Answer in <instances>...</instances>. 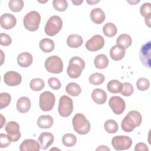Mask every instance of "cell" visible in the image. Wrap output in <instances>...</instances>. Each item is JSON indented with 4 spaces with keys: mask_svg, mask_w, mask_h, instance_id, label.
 I'll return each instance as SVG.
<instances>
[{
    "mask_svg": "<svg viewBox=\"0 0 151 151\" xmlns=\"http://www.w3.org/2000/svg\"><path fill=\"white\" fill-rule=\"evenodd\" d=\"M141 114L136 110L129 111L122 121L121 127L125 132H131L142 123Z\"/></svg>",
    "mask_w": 151,
    "mask_h": 151,
    "instance_id": "6da1fadb",
    "label": "cell"
},
{
    "mask_svg": "<svg viewBox=\"0 0 151 151\" xmlns=\"http://www.w3.org/2000/svg\"><path fill=\"white\" fill-rule=\"evenodd\" d=\"M85 67L84 61L79 57H73L69 61L67 69L68 76L71 78H78Z\"/></svg>",
    "mask_w": 151,
    "mask_h": 151,
    "instance_id": "7a4b0ae2",
    "label": "cell"
},
{
    "mask_svg": "<svg viewBox=\"0 0 151 151\" xmlns=\"http://www.w3.org/2000/svg\"><path fill=\"white\" fill-rule=\"evenodd\" d=\"M74 130L80 134H86L90 130V123L82 113L76 114L72 120Z\"/></svg>",
    "mask_w": 151,
    "mask_h": 151,
    "instance_id": "3957f363",
    "label": "cell"
},
{
    "mask_svg": "<svg viewBox=\"0 0 151 151\" xmlns=\"http://www.w3.org/2000/svg\"><path fill=\"white\" fill-rule=\"evenodd\" d=\"M40 21L41 15L35 11H32L27 14L23 19L24 27L30 31H37L39 28Z\"/></svg>",
    "mask_w": 151,
    "mask_h": 151,
    "instance_id": "277c9868",
    "label": "cell"
},
{
    "mask_svg": "<svg viewBox=\"0 0 151 151\" xmlns=\"http://www.w3.org/2000/svg\"><path fill=\"white\" fill-rule=\"evenodd\" d=\"M62 27V19L59 16L53 15L47 21L44 28V31L47 35L54 36L61 31Z\"/></svg>",
    "mask_w": 151,
    "mask_h": 151,
    "instance_id": "5b68a950",
    "label": "cell"
},
{
    "mask_svg": "<svg viewBox=\"0 0 151 151\" xmlns=\"http://www.w3.org/2000/svg\"><path fill=\"white\" fill-rule=\"evenodd\" d=\"M45 69L51 73L59 74L63 70V63L61 59L57 55L48 57L45 61Z\"/></svg>",
    "mask_w": 151,
    "mask_h": 151,
    "instance_id": "8992f818",
    "label": "cell"
},
{
    "mask_svg": "<svg viewBox=\"0 0 151 151\" xmlns=\"http://www.w3.org/2000/svg\"><path fill=\"white\" fill-rule=\"evenodd\" d=\"M58 111L61 116L64 117H68L73 111L72 99L66 95L61 96L59 100Z\"/></svg>",
    "mask_w": 151,
    "mask_h": 151,
    "instance_id": "52a82bcc",
    "label": "cell"
},
{
    "mask_svg": "<svg viewBox=\"0 0 151 151\" xmlns=\"http://www.w3.org/2000/svg\"><path fill=\"white\" fill-rule=\"evenodd\" d=\"M55 102V97L50 91H44L40 96L39 105L40 109L44 111L52 110Z\"/></svg>",
    "mask_w": 151,
    "mask_h": 151,
    "instance_id": "ba28073f",
    "label": "cell"
},
{
    "mask_svg": "<svg viewBox=\"0 0 151 151\" xmlns=\"http://www.w3.org/2000/svg\"><path fill=\"white\" fill-rule=\"evenodd\" d=\"M111 145L116 150H124L131 147L132 140L127 136H116L111 139Z\"/></svg>",
    "mask_w": 151,
    "mask_h": 151,
    "instance_id": "9c48e42d",
    "label": "cell"
},
{
    "mask_svg": "<svg viewBox=\"0 0 151 151\" xmlns=\"http://www.w3.org/2000/svg\"><path fill=\"white\" fill-rule=\"evenodd\" d=\"M104 45V38L99 34L93 35L86 43V48L90 51H97L101 50Z\"/></svg>",
    "mask_w": 151,
    "mask_h": 151,
    "instance_id": "30bf717a",
    "label": "cell"
},
{
    "mask_svg": "<svg viewBox=\"0 0 151 151\" xmlns=\"http://www.w3.org/2000/svg\"><path fill=\"white\" fill-rule=\"evenodd\" d=\"M5 130L12 142H17L20 139L21 134L19 131V126L18 123L14 121L8 122L5 127Z\"/></svg>",
    "mask_w": 151,
    "mask_h": 151,
    "instance_id": "8fae6325",
    "label": "cell"
},
{
    "mask_svg": "<svg viewBox=\"0 0 151 151\" xmlns=\"http://www.w3.org/2000/svg\"><path fill=\"white\" fill-rule=\"evenodd\" d=\"M151 44H150V41H148L147 42L143 44L140 50L139 53V58L141 61V63L143 64V65L149 68H150V52H151Z\"/></svg>",
    "mask_w": 151,
    "mask_h": 151,
    "instance_id": "7c38bea8",
    "label": "cell"
},
{
    "mask_svg": "<svg viewBox=\"0 0 151 151\" xmlns=\"http://www.w3.org/2000/svg\"><path fill=\"white\" fill-rule=\"evenodd\" d=\"M109 104L113 113L116 114H121L123 113L126 107L124 101L119 96L111 97L109 100Z\"/></svg>",
    "mask_w": 151,
    "mask_h": 151,
    "instance_id": "4fadbf2b",
    "label": "cell"
},
{
    "mask_svg": "<svg viewBox=\"0 0 151 151\" xmlns=\"http://www.w3.org/2000/svg\"><path fill=\"white\" fill-rule=\"evenodd\" d=\"M4 80L5 83L8 86H17L21 83L22 77L18 73L9 71L4 74Z\"/></svg>",
    "mask_w": 151,
    "mask_h": 151,
    "instance_id": "5bb4252c",
    "label": "cell"
},
{
    "mask_svg": "<svg viewBox=\"0 0 151 151\" xmlns=\"http://www.w3.org/2000/svg\"><path fill=\"white\" fill-rule=\"evenodd\" d=\"M0 24L4 29H10L15 26L17 19L14 15L9 13H5L0 17Z\"/></svg>",
    "mask_w": 151,
    "mask_h": 151,
    "instance_id": "9a60e30c",
    "label": "cell"
},
{
    "mask_svg": "<svg viewBox=\"0 0 151 151\" xmlns=\"http://www.w3.org/2000/svg\"><path fill=\"white\" fill-rule=\"evenodd\" d=\"M38 140L40 145V148L42 150H46L53 143L54 137L51 133L42 132L40 134Z\"/></svg>",
    "mask_w": 151,
    "mask_h": 151,
    "instance_id": "2e32d148",
    "label": "cell"
},
{
    "mask_svg": "<svg viewBox=\"0 0 151 151\" xmlns=\"http://www.w3.org/2000/svg\"><path fill=\"white\" fill-rule=\"evenodd\" d=\"M40 149V143L33 139H25L20 145L21 151H39Z\"/></svg>",
    "mask_w": 151,
    "mask_h": 151,
    "instance_id": "e0dca14e",
    "label": "cell"
},
{
    "mask_svg": "<svg viewBox=\"0 0 151 151\" xmlns=\"http://www.w3.org/2000/svg\"><path fill=\"white\" fill-rule=\"evenodd\" d=\"M17 63L21 67H28L32 63V56L28 52H22L18 55Z\"/></svg>",
    "mask_w": 151,
    "mask_h": 151,
    "instance_id": "ac0fdd59",
    "label": "cell"
},
{
    "mask_svg": "<svg viewBox=\"0 0 151 151\" xmlns=\"http://www.w3.org/2000/svg\"><path fill=\"white\" fill-rule=\"evenodd\" d=\"M91 98L96 103L103 104L106 101L107 94L101 88H96L91 93Z\"/></svg>",
    "mask_w": 151,
    "mask_h": 151,
    "instance_id": "d6986e66",
    "label": "cell"
},
{
    "mask_svg": "<svg viewBox=\"0 0 151 151\" xmlns=\"http://www.w3.org/2000/svg\"><path fill=\"white\" fill-rule=\"evenodd\" d=\"M105 18V14L101 8H96L93 9L90 12V18L96 24H100L103 22Z\"/></svg>",
    "mask_w": 151,
    "mask_h": 151,
    "instance_id": "ffe728a7",
    "label": "cell"
},
{
    "mask_svg": "<svg viewBox=\"0 0 151 151\" xmlns=\"http://www.w3.org/2000/svg\"><path fill=\"white\" fill-rule=\"evenodd\" d=\"M125 49L119 45H115L110 50V55L114 61L122 60L125 55Z\"/></svg>",
    "mask_w": 151,
    "mask_h": 151,
    "instance_id": "44dd1931",
    "label": "cell"
},
{
    "mask_svg": "<svg viewBox=\"0 0 151 151\" xmlns=\"http://www.w3.org/2000/svg\"><path fill=\"white\" fill-rule=\"evenodd\" d=\"M31 108V101L27 97H21L17 102V110L21 113L28 112Z\"/></svg>",
    "mask_w": 151,
    "mask_h": 151,
    "instance_id": "7402d4cb",
    "label": "cell"
},
{
    "mask_svg": "<svg viewBox=\"0 0 151 151\" xmlns=\"http://www.w3.org/2000/svg\"><path fill=\"white\" fill-rule=\"evenodd\" d=\"M37 124L41 129H49L53 124V119L50 115H41L38 118Z\"/></svg>",
    "mask_w": 151,
    "mask_h": 151,
    "instance_id": "603a6c76",
    "label": "cell"
},
{
    "mask_svg": "<svg viewBox=\"0 0 151 151\" xmlns=\"http://www.w3.org/2000/svg\"><path fill=\"white\" fill-rule=\"evenodd\" d=\"M140 14L144 17L146 24L150 27V19H151V4L149 2L143 4L140 8Z\"/></svg>",
    "mask_w": 151,
    "mask_h": 151,
    "instance_id": "cb8c5ba5",
    "label": "cell"
},
{
    "mask_svg": "<svg viewBox=\"0 0 151 151\" xmlns=\"http://www.w3.org/2000/svg\"><path fill=\"white\" fill-rule=\"evenodd\" d=\"M83 42V38L78 34H71L67 40V44L68 47L76 48L80 47Z\"/></svg>",
    "mask_w": 151,
    "mask_h": 151,
    "instance_id": "d4e9b609",
    "label": "cell"
},
{
    "mask_svg": "<svg viewBox=\"0 0 151 151\" xmlns=\"http://www.w3.org/2000/svg\"><path fill=\"white\" fill-rule=\"evenodd\" d=\"M39 46L43 52L47 53L51 52L54 49L55 44L52 40L49 38H43L40 41Z\"/></svg>",
    "mask_w": 151,
    "mask_h": 151,
    "instance_id": "484cf974",
    "label": "cell"
},
{
    "mask_svg": "<svg viewBox=\"0 0 151 151\" xmlns=\"http://www.w3.org/2000/svg\"><path fill=\"white\" fill-rule=\"evenodd\" d=\"M94 64L97 68L104 69L107 67L109 64V60L106 55L103 54H99L95 57Z\"/></svg>",
    "mask_w": 151,
    "mask_h": 151,
    "instance_id": "4316f807",
    "label": "cell"
},
{
    "mask_svg": "<svg viewBox=\"0 0 151 151\" xmlns=\"http://www.w3.org/2000/svg\"><path fill=\"white\" fill-rule=\"evenodd\" d=\"M132 40L130 36L126 34H121L116 40L117 45H120L124 49L128 48L132 44Z\"/></svg>",
    "mask_w": 151,
    "mask_h": 151,
    "instance_id": "83f0119b",
    "label": "cell"
},
{
    "mask_svg": "<svg viewBox=\"0 0 151 151\" xmlns=\"http://www.w3.org/2000/svg\"><path fill=\"white\" fill-rule=\"evenodd\" d=\"M123 87V84L117 80H113L110 81L107 85V90L109 92L111 93H120Z\"/></svg>",
    "mask_w": 151,
    "mask_h": 151,
    "instance_id": "f1b7e54d",
    "label": "cell"
},
{
    "mask_svg": "<svg viewBox=\"0 0 151 151\" xmlns=\"http://www.w3.org/2000/svg\"><path fill=\"white\" fill-rule=\"evenodd\" d=\"M65 91L68 94L74 97L79 96L81 92L80 86L76 83H68L65 87Z\"/></svg>",
    "mask_w": 151,
    "mask_h": 151,
    "instance_id": "f546056e",
    "label": "cell"
},
{
    "mask_svg": "<svg viewBox=\"0 0 151 151\" xmlns=\"http://www.w3.org/2000/svg\"><path fill=\"white\" fill-rule=\"evenodd\" d=\"M103 34L108 37H113L115 36L117 32L116 26L112 22L106 23L103 28Z\"/></svg>",
    "mask_w": 151,
    "mask_h": 151,
    "instance_id": "4dcf8cb0",
    "label": "cell"
},
{
    "mask_svg": "<svg viewBox=\"0 0 151 151\" xmlns=\"http://www.w3.org/2000/svg\"><path fill=\"white\" fill-rule=\"evenodd\" d=\"M104 129L108 133L113 134L117 132L119 129L117 123L113 119H109L104 123Z\"/></svg>",
    "mask_w": 151,
    "mask_h": 151,
    "instance_id": "1f68e13d",
    "label": "cell"
},
{
    "mask_svg": "<svg viewBox=\"0 0 151 151\" xmlns=\"http://www.w3.org/2000/svg\"><path fill=\"white\" fill-rule=\"evenodd\" d=\"M62 142L67 147H73L77 142V138L72 133H66L62 137Z\"/></svg>",
    "mask_w": 151,
    "mask_h": 151,
    "instance_id": "d6a6232c",
    "label": "cell"
},
{
    "mask_svg": "<svg viewBox=\"0 0 151 151\" xmlns=\"http://www.w3.org/2000/svg\"><path fill=\"white\" fill-rule=\"evenodd\" d=\"M105 80V77L104 75L101 73H95L92 74L88 78L89 82L94 86H98L101 84Z\"/></svg>",
    "mask_w": 151,
    "mask_h": 151,
    "instance_id": "836d02e7",
    "label": "cell"
},
{
    "mask_svg": "<svg viewBox=\"0 0 151 151\" xmlns=\"http://www.w3.org/2000/svg\"><path fill=\"white\" fill-rule=\"evenodd\" d=\"M30 88L35 91L41 90L45 87V83L40 78H35L31 80L29 83Z\"/></svg>",
    "mask_w": 151,
    "mask_h": 151,
    "instance_id": "e575fe53",
    "label": "cell"
},
{
    "mask_svg": "<svg viewBox=\"0 0 151 151\" xmlns=\"http://www.w3.org/2000/svg\"><path fill=\"white\" fill-rule=\"evenodd\" d=\"M8 5L12 11L18 12L22 9L24 3L22 0H11L9 2Z\"/></svg>",
    "mask_w": 151,
    "mask_h": 151,
    "instance_id": "d590c367",
    "label": "cell"
},
{
    "mask_svg": "<svg viewBox=\"0 0 151 151\" xmlns=\"http://www.w3.org/2000/svg\"><path fill=\"white\" fill-rule=\"evenodd\" d=\"M52 5L55 9L60 12L65 11L68 7V3L65 0H54Z\"/></svg>",
    "mask_w": 151,
    "mask_h": 151,
    "instance_id": "8d00e7d4",
    "label": "cell"
},
{
    "mask_svg": "<svg viewBox=\"0 0 151 151\" xmlns=\"http://www.w3.org/2000/svg\"><path fill=\"white\" fill-rule=\"evenodd\" d=\"M136 87L140 91L147 90L150 87V82L146 78H139L136 81Z\"/></svg>",
    "mask_w": 151,
    "mask_h": 151,
    "instance_id": "74e56055",
    "label": "cell"
},
{
    "mask_svg": "<svg viewBox=\"0 0 151 151\" xmlns=\"http://www.w3.org/2000/svg\"><path fill=\"white\" fill-rule=\"evenodd\" d=\"M11 101V96L8 93L0 94V109H2L7 107Z\"/></svg>",
    "mask_w": 151,
    "mask_h": 151,
    "instance_id": "f35d334b",
    "label": "cell"
},
{
    "mask_svg": "<svg viewBox=\"0 0 151 151\" xmlns=\"http://www.w3.org/2000/svg\"><path fill=\"white\" fill-rule=\"evenodd\" d=\"M134 91L133 86L129 83L125 82L123 84V87L121 91V94L124 96H130Z\"/></svg>",
    "mask_w": 151,
    "mask_h": 151,
    "instance_id": "ab89813d",
    "label": "cell"
},
{
    "mask_svg": "<svg viewBox=\"0 0 151 151\" xmlns=\"http://www.w3.org/2000/svg\"><path fill=\"white\" fill-rule=\"evenodd\" d=\"M11 142L12 141L8 135L4 133H1L0 134V147L1 148L8 147Z\"/></svg>",
    "mask_w": 151,
    "mask_h": 151,
    "instance_id": "60d3db41",
    "label": "cell"
},
{
    "mask_svg": "<svg viewBox=\"0 0 151 151\" xmlns=\"http://www.w3.org/2000/svg\"><path fill=\"white\" fill-rule=\"evenodd\" d=\"M49 86L53 90H58L60 88L61 84L60 80L55 77H51L48 80Z\"/></svg>",
    "mask_w": 151,
    "mask_h": 151,
    "instance_id": "b9f144b4",
    "label": "cell"
},
{
    "mask_svg": "<svg viewBox=\"0 0 151 151\" xmlns=\"http://www.w3.org/2000/svg\"><path fill=\"white\" fill-rule=\"evenodd\" d=\"M12 43V39L11 37L5 33H1L0 34V44L3 46H9Z\"/></svg>",
    "mask_w": 151,
    "mask_h": 151,
    "instance_id": "7bdbcfd3",
    "label": "cell"
},
{
    "mask_svg": "<svg viewBox=\"0 0 151 151\" xmlns=\"http://www.w3.org/2000/svg\"><path fill=\"white\" fill-rule=\"evenodd\" d=\"M134 150L135 151H139V150H145V151H148L149 149L147 146V145L144 143H138L134 147Z\"/></svg>",
    "mask_w": 151,
    "mask_h": 151,
    "instance_id": "ee69618b",
    "label": "cell"
},
{
    "mask_svg": "<svg viewBox=\"0 0 151 151\" xmlns=\"http://www.w3.org/2000/svg\"><path fill=\"white\" fill-rule=\"evenodd\" d=\"M96 150H110V149L106 146H100L96 149Z\"/></svg>",
    "mask_w": 151,
    "mask_h": 151,
    "instance_id": "f6af8a7d",
    "label": "cell"
},
{
    "mask_svg": "<svg viewBox=\"0 0 151 151\" xmlns=\"http://www.w3.org/2000/svg\"><path fill=\"white\" fill-rule=\"evenodd\" d=\"M72 2L75 5H80L83 2V1H72Z\"/></svg>",
    "mask_w": 151,
    "mask_h": 151,
    "instance_id": "bcb514c9",
    "label": "cell"
},
{
    "mask_svg": "<svg viewBox=\"0 0 151 151\" xmlns=\"http://www.w3.org/2000/svg\"><path fill=\"white\" fill-rule=\"evenodd\" d=\"M99 2H100V1H87V2L90 4V5H94L95 4L98 3Z\"/></svg>",
    "mask_w": 151,
    "mask_h": 151,
    "instance_id": "7dc6e473",
    "label": "cell"
},
{
    "mask_svg": "<svg viewBox=\"0 0 151 151\" xmlns=\"http://www.w3.org/2000/svg\"><path fill=\"white\" fill-rule=\"evenodd\" d=\"M1 120H2V125H1V128H2L3 124H4V123H5L6 120H5V119L4 117V116H3L2 114H1Z\"/></svg>",
    "mask_w": 151,
    "mask_h": 151,
    "instance_id": "c3c4849f",
    "label": "cell"
},
{
    "mask_svg": "<svg viewBox=\"0 0 151 151\" xmlns=\"http://www.w3.org/2000/svg\"><path fill=\"white\" fill-rule=\"evenodd\" d=\"M139 2V1H137H137H135V2H134V3H137V2ZM129 3H130V4H132V5H133V2H129Z\"/></svg>",
    "mask_w": 151,
    "mask_h": 151,
    "instance_id": "681fc988",
    "label": "cell"
}]
</instances>
